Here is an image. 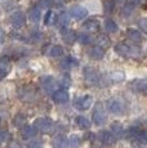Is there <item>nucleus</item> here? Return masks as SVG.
<instances>
[{"label":"nucleus","instance_id":"nucleus-1","mask_svg":"<svg viewBox=\"0 0 147 148\" xmlns=\"http://www.w3.org/2000/svg\"><path fill=\"white\" fill-rule=\"evenodd\" d=\"M115 52H116L120 57H124V58H139L141 53L139 49L135 47H131V45L125 44V42H119V44L115 45Z\"/></svg>","mask_w":147,"mask_h":148},{"label":"nucleus","instance_id":"nucleus-2","mask_svg":"<svg viewBox=\"0 0 147 148\" xmlns=\"http://www.w3.org/2000/svg\"><path fill=\"white\" fill-rule=\"evenodd\" d=\"M92 120L94 122L97 126H101L103 125L107 120V112L104 110L103 104L102 103H97L94 107V111H93V115H92Z\"/></svg>","mask_w":147,"mask_h":148},{"label":"nucleus","instance_id":"nucleus-3","mask_svg":"<svg viewBox=\"0 0 147 148\" xmlns=\"http://www.w3.org/2000/svg\"><path fill=\"white\" fill-rule=\"evenodd\" d=\"M34 127L40 133H50L53 130V127H54V122L50 120V119L39 117L34 122Z\"/></svg>","mask_w":147,"mask_h":148},{"label":"nucleus","instance_id":"nucleus-4","mask_svg":"<svg viewBox=\"0 0 147 148\" xmlns=\"http://www.w3.org/2000/svg\"><path fill=\"white\" fill-rule=\"evenodd\" d=\"M107 110L114 115H123L125 111V104L123 99L120 98H111L107 101Z\"/></svg>","mask_w":147,"mask_h":148},{"label":"nucleus","instance_id":"nucleus-5","mask_svg":"<svg viewBox=\"0 0 147 148\" xmlns=\"http://www.w3.org/2000/svg\"><path fill=\"white\" fill-rule=\"evenodd\" d=\"M40 84L48 94H53V93L56 92L57 85H58L57 81H56V79L52 77V76H43V77L40 79Z\"/></svg>","mask_w":147,"mask_h":148},{"label":"nucleus","instance_id":"nucleus-6","mask_svg":"<svg viewBox=\"0 0 147 148\" xmlns=\"http://www.w3.org/2000/svg\"><path fill=\"white\" fill-rule=\"evenodd\" d=\"M92 103H93L92 95H83V97H80V98H78L75 101V107L80 111H87V110L90 108Z\"/></svg>","mask_w":147,"mask_h":148},{"label":"nucleus","instance_id":"nucleus-7","mask_svg":"<svg viewBox=\"0 0 147 148\" xmlns=\"http://www.w3.org/2000/svg\"><path fill=\"white\" fill-rule=\"evenodd\" d=\"M84 77L88 84H97L100 81V76H98V72L94 70L93 67H85L84 68Z\"/></svg>","mask_w":147,"mask_h":148},{"label":"nucleus","instance_id":"nucleus-8","mask_svg":"<svg viewBox=\"0 0 147 148\" xmlns=\"http://www.w3.org/2000/svg\"><path fill=\"white\" fill-rule=\"evenodd\" d=\"M25 22H26V17L22 12H16L10 16V23L14 28H21L25 26Z\"/></svg>","mask_w":147,"mask_h":148},{"label":"nucleus","instance_id":"nucleus-9","mask_svg":"<svg viewBox=\"0 0 147 148\" xmlns=\"http://www.w3.org/2000/svg\"><path fill=\"white\" fill-rule=\"evenodd\" d=\"M69 13H70V16L75 19H83L88 16V10L84 7H81V5H75V7H72Z\"/></svg>","mask_w":147,"mask_h":148},{"label":"nucleus","instance_id":"nucleus-10","mask_svg":"<svg viewBox=\"0 0 147 148\" xmlns=\"http://www.w3.org/2000/svg\"><path fill=\"white\" fill-rule=\"evenodd\" d=\"M10 70H12V62H10V59L8 57H1L0 58V75L4 77V76H7L10 72Z\"/></svg>","mask_w":147,"mask_h":148},{"label":"nucleus","instance_id":"nucleus-11","mask_svg":"<svg viewBox=\"0 0 147 148\" xmlns=\"http://www.w3.org/2000/svg\"><path fill=\"white\" fill-rule=\"evenodd\" d=\"M69 98H70V95H69V93L66 92V90H56L54 93H53V101L56 102V103H58V104H63V103H66L67 101H69Z\"/></svg>","mask_w":147,"mask_h":148},{"label":"nucleus","instance_id":"nucleus-12","mask_svg":"<svg viewBox=\"0 0 147 148\" xmlns=\"http://www.w3.org/2000/svg\"><path fill=\"white\" fill-rule=\"evenodd\" d=\"M62 39L66 44H74L76 40H78V35L74 32L72 30H69V28H62Z\"/></svg>","mask_w":147,"mask_h":148},{"label":"nucleus","instance_id":"nucleus-13","mask_svg":"<svg viewBox=\"0 0 147 148\" xmlns=\"http://www.w3.org/2000/svg\"><path fill=\"white\" fill-rule=\"evenodd\" d=\"M89 57L92 59H95V61H100V59H102L104 57V49L102 47H100V45H97V47H93L92 49L89 50Z\"/></svg>","mask_w":147,"mask_h":148},{"label":"nucleus","instance_id":"nucleus-14","mask_svg":"<svg viewBox=\"0 0 147 148\" xmlns=\"http://www.w3.org/2000/svg\"><path fill=\"white\" fill-rule=\"evenodd\" d=\"M83 28L87 32H90V34L97 32V31L100 30V23H98V21H95V19H88L87 22H84Z\"/></svg>","mask_w":147,"mask_h":148},{"label":"nucleus","instance_id":"nucleus-15","mask_svg":"<svg viewBox=\"0 0 147 148\" xmlns=\"http://www.w3.org/2000/svg\"><path fill=\"white\" fill-rule=\"evenodd\" d=\"M131 86L133 88V90H135V92L147 94V80H135L131 84Z\"/></svg>","mask_w":147,"mask_h":148},{"label":"nucleus","instance_id":"nucleus-16","mask_svg":"<svg viewBox=\"0 0 147 148\" xmlns=\"http://www.w3.org/2000/svg\"><path fill=\"white\" fill-rule=\"evenodd\" d=\"M29 18L30 21L35 22V23H38L39 21H40V17H41V10L39 7H32L29 9Z\"/></svg>","mask_w":147,"mask_h":148},{"label":"nucleus","instance_id":"nucleus-17","mask_svg":"<svg viewBox=\"0 0 147 148\" xmlns=\"http://www.w3.org/2000/svg\"><path fill=\"white\" fill-rule=\"evenodd\" d=\"M44 53H47L48 56L52 57V58H58V57H61L62 54H63V49H62L61 45H52V47H49V49Z\"/></svg>","mask_w":147,"mask_h":148},{"label":"nucleus","instance_id":"nucleus-18","mask_svg":"<svg viewBox=\"0 0 147 148\" xmlns=\"http://www.w3.org/2000/svg\"><path fill=\"white\" fill-rule=\"evenodd\" d=\"M54 148H69V139L63 135H57L53 140Z\"/></svg>","mask_w":147,"mask_h":148},{"label":"nucleus","instance_id":"nucleus-19","mask_svg":"<svg viewBox=\"0 0 147 148\" xmlns=\"http://www.w3.org/2000/svg\"><path fill=\"white\" fill-rule=\"evenodd\" d=\"M35 133H36V129L34 126H22V129H21V135H22V138H25V139L34 138Z\"/></svg>","mask_w":147,"mask_h":148},{"label":"nucleus","instance_id":"nucleus-20","mask_svg":"<svg viewBox=\"0 0 147 148\" xmlns=\"http://www.w3.org/2000/svg\"><path fill=\"white\" fill-rule=\"evenodd\" d=\"M101 140H102L103 144H106V146H110V144H114L115 140H116V138L114 136L110 130H106V132L102 133V138H101Z\"/></svg>","mask_w":147,"mask_h":148},{"label":"nucleus","instance_id":"nucleus-21","mask_svg":"<svg viewBox=\"0 0 147 148\" xmlns=\"http://www.w3.org/2000/svg\"><path fill=\"white\" fill-rule=\"evenodd\" d=\"M126 36L129 38V40H132V42H135V44L142 42V35L137 30H128L126 31Z\"/></svg>","mask_w":147,"mask_h":148},{"label":"nucleus","instance_id":"nucleus-22","mask_svg":"<svg viewBox=\"0 0 147 148\" xmlns=\"http://www.w3.org/2000/svg\"><path fill=\"white\" fill-rule=\"evenodd\" d=\"M110 132L114 134L115 138L119 139L124 135V127L121 126V124H119V122H114V124L111 125V130H110Z\"/></svg>","mask_w":147,"mask_h":148},{"label":"nucleus","instance_id":"nucleus-23","mask_svg":"<svg viewBox=\"0 0 147 148\" xmlns=\"http://www.w3.org/2000/svg\"><path fill=\"white\" fill-rule=\"evenodd\" d=\"M75 121H76V125L83 130H88L90 127V121L87 117H84V116H78L75 119Z\"/></svg>","mask_w":147,"mask_h":148},{"label":"nucleus","instance_id":"nucleus-24","mask_svg":"<svg viewBox=\"0 0 147 148\" xmlns=\"http://www.w3.org/2000/svg\"><path fill=\"white\" fill-rule=\"evenodd\" d=\"M80 144H81V139H80V136L79 135H71L70 136V139H69V146L71 147V148H79L80 147Z\"/></svg>","mask_w":147,"mask_h":148},{"label":"nucleus","instance_id":"nucleus-25","mask_svg":"<svg viewBox=\"0 0 147 148\" xmlns=\"http://www.w3.org/2000/svg\"><path fill=\"white\" fill-rule=\"evenodd\" d=\"M104 27H106L107 32H110V34H114L117 31V25L115 23V21H112V19H107V21L104 22Z\"/></svg>","mask_w":147,"mask_h":148},{"label":"nucleus","instance_id":"nucleus-26","mask_svg":"<svg viewBox=\"0 0 147 148\" xmlns=\"http://www.w3.org/2000/svg\"><path fill=\"white\" fill-rule=\"evenodd\" d=\"M25 121H26V117H25L22 113H18V115H16L14 119H13V125L17 127H22L25 124Z\"/></svg>","mask_w":147,"mask_h":148},{"label":"nucleus","instance_id":"nucleus-27","mask_svg":"<svg viewBox=\"0 0 147 148\" xmlns=\"http://www.w3.org/2000/svg\"><path fill=\"white\" fill-rule=\"evenodd\" d=\"M141 132H142V130H139L138 127L133 126V127H131V129L128 130V134H126V136H128L129 139H138V136H139Z\"/></svg>","mask_w":147,"mask_h":148},{"label":"nucleus","instance_id":"nucleus-28","mask_svg":"<svg viewBox=\"0 0 147 148\" xmlns=\"http://www.w3.org/2000/svg\"><path fill=\"white\" fill-rule=\"evenodd\" d=\"M114 7H115V1L114 0H104L103 1V10L104 13H111L114 10Z\"/></svg>","mask_w":147,"mask_h":148},{"label":"nucleus","instance_id":"nucleus-29","mask_svg":"<svg viewBox=\"0 0 147 148\" xmlns=\"http://www.w3.org/2000/svg\"><path fill=\"white\" fill-rule=\"evenodd\" d=\"M23 90H25V95H22V99H23V101L35 99V97H36L35 89H25V88H23Z\"/></svg>","mask_w":147,"mask_h":148},{"label":"nucleus","instance_id":"nucleus-30","mask_svg":"<svg viewBox=\"0 0 147 148\" xmlns=\"http://www.w3.org/2000/svg\"><path fill=\"white\" fill-rule=\"evenodd\" d=\"M78 40L80 41L81 44H90V42L93 41V38L89 35V34H79Z\"/></svg>","mask_w":147,"mask_h":148},{"label":"nucleus","instance_id":"nucleus-31","mask_svg":"<svg viewBox=\"0 0 147 148\" xmlns=\"http://www.w3.org/2000/svg\"><path fill=\"white\" fill-rule=\"evenodd\" d=\"M56 21V17H54V13L52 10H48L47 14H45V18H44V23L45 25H52L53 22Z\"/></svg>","mask_w":147,"mask_h":148},{"label":"nucleus","instance_id":"nucleus-32","mask_svg":"<svg viewBox=\"0 0 147 148\" xmlns=\"http://www.w3.org/2000/svg\"><path fill=\"white\" fill-rule=\"evenodd\" d=\"M69 16H67L66 13H63V14H61V16L58 17V25L59 26H62V27H66L67 25H69Z\"/></svg>","mask_w":147,"mask_h":148},{"label":"nucleus","instance_id":"nucleus-33","mask_svg":"<svg viewBox=\"0 0 147 148\" xmlns=\"http://www.w3.org/2000/svg\"><path fill=\"white\" fill-rule=\"evenodd\" d=\"M138 26H139V28L143 32L147 34V18H141L139 21H138Z\"/></svg>","mask_w":147,"mask_h":148},{"label":"nucleus","instance_id":"nucleus-34","mask_svg":"<svg viewBox=\"0 0 147 148\" xmlns=\"http://www.w3.org/2000/svg\"><path fill=\"white\" fill-rule=\"evenodd\" d=\"M109 44H110V41H109V39H107L106 36H101V38L98 39V45H100V47H102L103 49L106 47H109Z\"/></svg>","mask_w":147,"mask_h":148},{"label":"nucleus","instance_id":"nucleus-35","mask_svg":"<svg viewBox=\"0 0 147 148\" xmlns=\"http://www.w3.org/2000/svg\"><path fill=\"white\" fill-rule=\"evenodd\" d=\"M111 79L114 81H123L124 80V73L123 72H114V73H111Z\"/></svg>","mask_w":147,"mask_h":148},{"label":"nucleus","instance_id":"nucleus-36","mask_svg":"<svg viewBox=\"0 0 147 148\" xmlns=\"http://www.w3.org/2000/svg\"><path fill=\"white\" fill-rule=\"evenodd\" d=\"M138 140L142 142V143H147V130H143V132H141L139 136H138Z\"/></svg>","mask_w":147,"mask_h":148},{"label":"nucleus","instance_id":"nucleus-37","mask_svg":"<svg viewBox=\"0 0 147 148\" xmlns=\"http://www.w3.org/2000/svg\"><path fill=\"white\" fill-rule=\"evenodd\" d=\"M70 84H71V80H70V79H69V76H65V77H63V80L61 81V85H62V86H63V88H67Z\"/></svg>","mask_w":147,"mask_h":148},{"label":"nucleus","instance_id":"nucleus-38","mask_svg":"<svg viewBox=\"0 0 147 148\" xmlns=\"http://www.w3.org/2000/svg\"><path fill=\"white\" fill-rule=\"evenodd\" d=\"M8 138V133L7 132H0V146L3 144V142Z\"/></svg>","mask_w":147,"mask_h":148},{"label":"nucleus","instance_id":"nucleus-39","mask_svg":"<svg viewBox=\"0 0 147 148\" xmlns=\"http://www.w3.org/2000/svg\"><path fill=\"white\" fill-rule=\"evenodd\" d=\"M128 3L131 5H133V7H135V5L141 4V3H142V0H128Z\"/></svg>","mask_w":147,"mask_h":148},{"label":"nucleus","instance_id":"nucleus-40","mask_svg":"<svg viewBox=\"0 0 147 148\" xmlns=\"http://www.w3.org/2000/svg\"><path fill=\"white\" fill-rule=\"evenodd\" d=\"M40 3L43 5H50L52 4V0H40Z\"/></svg>","mask_w":147,"mask_h":148},{"label":"nucleus","instance_id":"nucleus-41","mask_svg":"<svg viewBox=\"0 0 147 148\" xmlns=\"http://www.w3.org/2000/svg\"><path fill=\"white\" fill-rule=\"evenodd\" d=\"M3 40H4V34L0 31V41H3Z\"/></svg>","mask_w":147,"mask_h":148},{"label":"nucleus","instance_id":"nucleus-42","mask_svg":"<svg viewBox=\"0 0 147 148\" xmlns=\"http://www.w3.org/2000/svg\"><path fill=\"white\" fill-rule=\"evenodd\" d=\"M1 79H3V76H1V75H0V80H1Z\"/></svg>","mask_w":147,"mask_h":148},{"label":"nucleus","instance_id":"nucleus-43","mask_svg":"<svg viewBox=\"0 0 147 148\" xmlns=\"http://www.w3.org/2000/svg\"><path fill=\"white\" fill-rule=\"evenodd\" d=\"M119 1H124V0H119Z\"/></svg>","mask_w":147,"mask_h":148}]
</instances>
